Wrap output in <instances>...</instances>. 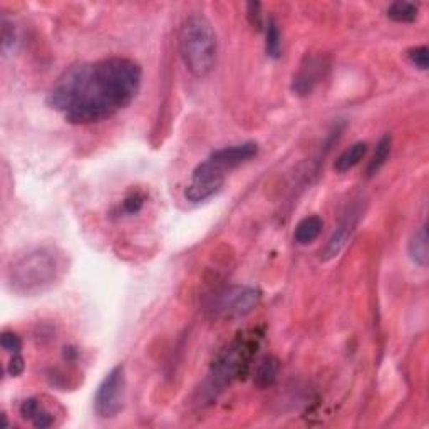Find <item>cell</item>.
<instances>
[{
    "instance_id": "6da1fadb",
    "label": "cell",
    "mask_w": 429,
    "mask_h": 429,
    "mask_svg": "<svg viewBox=\"0 0 429 429\" xmlns=\"http://www.w3.org/2000/svg\"><path fill=\"white\" fill-rule=\"evenodd\" d=\"M143 69L130 58H108L67 67L52 86L49 106L73 124H96L136 99Z\"/></svg>"
},
{
    "instance_id": "7a4b0ae2",
    "label": "cell",
    "mask_w": 429,
    "mask_h": 429,
    "mask_svg": "<svg viewBox=\"0 0 429 429\" xmlns=\"http://www.w3.org/2000/svg\"><path fill=\"white\" fill-rule=\"evenodd\" d=\"M62 270L61 257L52 248H34L12 260L7 270V284L19 295H39L61 278Z\"/></svg>"
},
{
    "instance_id": "3957f363",
    "label": "cell",
    "mask_w": 429,
    "mask_h": 429,
    "mask_svg": "<svg viewBox=\"0 0 429 429\" xmlns=\"http://www.w3.org/2000/svg\"><path fill=\"white\" fill-rule=\"evenodd\" d=\"M178 52L191 76L208 77L214 71L218 56V40L212 22L199 14L184 19L178 31Z\"/></svg>"
},
{
    "instance_id": "277c9868",
    "label": "cell",
    "mask_w": 429,
    "mask_h": 429,
    "mask_svg": "<svg viewBox=\"0 0 429 429\" xmlns=\"http://www.w3.org/2000/svg\"><path fill=\"white\" fill-rule=\"evenodd\" d=\"M262 300V292L255 287H233L225 289L217 293L212 302V312L221 319L245 317L254 308L258 307Z\"/></svg>"
},
{
    "instance_id": "5b68a950",
    "label": "cell",
    "mask_w": 429,
    "mask_h": 429,
    "mask_svg": "<svg viewBox=\"0 0 429 429\" xmlns=\"http://www.w3.org/2000/svg\"><path fill=\"white\" fill-rule=\"evenodd\" d=\"M126 372L124 366H116L108 372L94 396V411L103 419H112L124 408Z\"/></svg>"
},
{
    "instance_id": "8992f818",
    "label": "cell",
    "mask_w": 429,
    "mask_h": 429,
    "mask_svg": "<svg viewBox=\"0 0 429 429\" xmlns=\"http://www.w3.org/2000/svg\"><path fill=\"white\" fill-rule=\"evenodd\" d=\"M225 173L210 158L199 163L191 173V183L184 190V198L190 203H201L214 197L223 188Z\"/></svg>"
},
{
    "instance_id": "52a82bcc",
    "label": "cell",
    "mask_w": 429,
    "mask_h": 429,
    "mask_svg": "<svg viewBox=\"0 0 429 429\" xmlns=\"http://www.w3.org/2000/svg\"><path fill=\"white\" fill-rule=\"evenodd\" d=\"M254 349L247 341H235L218 356L213 364L212 378L218 386L230 384L233 379L240 378V374L247 371L248 363Z\"/></svg>"
},
{
    "instance_id": "ba28073f",
    "label": "cell",
    "mask_w": 429,
    "mask_h": 429,
    "mask_svg": "<svg viewBox=\"0 0 429 429\" xmlns=\"http://www.w3.org/2000/svg\"><path fill=\"white\" fill-rule=\"evenodd\" d=\"M360 212L359 210H349L347 214H344V218L341 220L339 227L336 228V232L332 233L330 240L327 242V245L323 247V250L321 252V258L323 262H329L332 258H336L344 247L347 245L349 238L356 230L357 223H359Z\"/></svg>"
},
{
    "instance_id": "9c48e42d",
    "label": "cell",
    "mask_w": 429,
    "mask_h": 429,
    "mask_svg": "<svg viewBox=\"0 0 429 429\" xmlns=\"http://www.w3.org/2000/svg\"><path fill=\"white\" fill-rule=\"evenodd\" d=\"M258 154V145L254 141L242 143V145H233V146H225V148L218 149L210 154V160L213 163H217L218 167L225 171L233 169L240 164L247 163L252 158H255Z\"/></svg>"
},
{
    "instance_id": "30bf717a",
    "label": "cell",
    "mask_w": 429,
    "mask_h": 429,
    "mask_svg": "<svg viewBox=\"0 0 429 429\" xmlns=\"http://www.w3.org/2000/svg\"><path fill=\"white\" fill-rule=\"evenodd\" d=\"M322 218L317 217V214H310V217H306L304 220L299 221V225L295 227V232H293V240L299 245H308V243L319 238V235L322 233Z\"/></svg>"
},
{
    "instance_id": "8fae6325",
    "label": "cell",
    "mask_w": 429,
    "mask_h": 429,
    "mask_svg": "<svg viewBox=\"0 0 429 429\" xmlns=\"http://www.w3.org/2000/svg\"><path fill=\"white\" fill-rule=\"evenodd\" d=\"M409 257L414 263H417L419 267H428L429 262V242H428V228L426 225L417 228L413 233L411 240H409L408 245Z\"/></svg>"
},
{
    "instance_id": "7c38bea8",
    "label": "cell",
    "mask_w": 429,
    "mask_h": 429,
    "mask_svg": "<svg viewBox=\"0 0 429 429\" xmlns=\"http://www.w3.org/2000/svg\"><path fill=\"white\" fill-rule=\"evenodd\" d=\"M367 153V145L364 141L354 143L352 146H349L345 151L341 153V156L336 160V169L339 173H345L349 169H352L354 167L360 163L364 156Z\"/></svg>"
},
{
    "instance_id": "4fadbf2b",
    "label": "cell",
    "mask_w": 429,
    "mask_h": 429,
    "mask_svg": "<svg viewBox=\"0 0 429 429\" xmlns=\"http://www.w3.org/2000/svg\"><path fill=\"white\" fill-rule=\"evenodd\" d=\"M315 64L314 61L308 62V66H304L300 69V73L293 77V93H297L299 96H307V94L312 93L314 86L317 84V77L319 74H315Z\"/></svg>"
},
{
    "instance_id": "5bb4252c",
    "label": "cell",
    "mask_w": 429,
    "mask_h": 429,
    "mask_svg": "<svg viewBox=\"0 0 429 429\" xmlns=\"http://www.w3.org/2000/svg\"><path fill=\"white\" fill-rule=\"evenodd\" d=\"M391 148H393V138L389 134H384V136L379 139L378 146H376V151L372 160L369 161V167H367V175L369 176H374L376 173L381 169L386 161L389 160V154H391Z\"/></svg>"
},
{
    "instance_id": "9a60e30c",
    "label": "cell",
    "mask_w": 429,
    "mask_h": 429,
    "mask_svg": "<svg viewBox=\"0 0 429 429\" xmlns=\"http://www.w3.org/2000/svg\"><path fill=\"white\" fill-rule=\"evenodd\" d=\"M417 14H419V7L414 2H406V0H399L387 7V17L396 22H414L417 19Z\"/></svg>"
},
{
    "instance_id": "2e32d148",
    "label": "cell",
    "mask_w": 429,
    "mask_h": 429,
    "mask_svg": "<svg viewBox=\"0 0 429 429\" xmlns=\"http://www.w3.org/2000/svg\"><path fill=\"white\" fill-rule=\"evenodd\" d=\"M265 52L272 59H278L282 54L280 29H278V24L273 17H270L265 25Z\"/></svg>"
},
{
    "instance_id": "e0dca14e",
    "label": "cell",
    "mask_w": 429,
    "mask_h": 429,
    "mask_svg": "<svg viewBox=\"0 0 429 429\" xmlns=\"http://www.w3.org/2000/svg\"><path fill=\"white\" fill-rule=\"evenodd\" d=\"M278 372V363L273 357H265L258 363L257 369H255V382L260 387H267L277 379Z\"/></svg>"
},
{
    "instance_id": "ac0fdd59",
    "label": "cell",
    "mask_w": 429,
    "mask_h": 429,
    "mask_svg": "<svg viewBox=\"0 0 429 429\" xmlns=\"http://www.w3.org/2000/svg\"><path fill=\"white\" fill-rule=\"evenodd\" d=\"M408 58L411 61L413 66H416L417 69L428 71L429 67V51L426 46H417L408 51Z\"/></svg>"
},
{
    "instance_id": "d6986e66",
    "label": "cell",
    "mask_w": 429,
    "mask_h": 429,
    "mask_svg": "<svg viewBox=\"0 0 429 429\" xmlns=\"http://www.w3.org/2000/svg\"><path fill=\"white\" fill-rule=\"evenodd\" d=\"M31 423L34 428H39V429L51 428L52 424H54V417H52V414L49 413L42 404H40L39 408H37V411L34 413V416L31 417Z\"/></svg>"
},
{
    "instance_id": "ffe728a7",
    "label": "cell",
    "mask_w": 429,
    "mask_h": 429,
    "mask_svg": "<svg viewBox=\"0 0 429 429\" xmlns=\"http://www.w3.org/2000/svg\"><path fill=\"white\" fill-rule=\"evenodd\" d=\"M0 344H2V349H5L10 354H19L22 349L21 337L14 332H3L0 337Z\"/></svg>"
},
{
    "instance_id": "44dd1931",
    "label": "cell",
    "mask_w": 429,
    "mask_h": 429,
    "mask_svg": "<svg viewBox=\"0 0 429 429\" xmlns=\"http://www.w3.org/2000/svg\"><path fill=\"white\" fill-rule=\"evenodd\" d=\"M143 205H145V197L139 193H133L123 201V210H124V213L133 214V213H138L139 210L143 208Z\"/></svg>"
},
{
    "instance_id": "7402d4cb",
    "label": "cell",
    "mask_w": 429,
    "mask_h": 429,
    "mask_svg": "<svg viewBox=\"0 0 429 429\" xmlns=\"http://www.w3.org/2000/svg\"><path fill=\"white\" fill-rule=\"evenodd\" d=\"M24 369H25V363H24V357L21 356V352L12 354V359H10L9 366H7V372H9L12 378H19V376L24 372Z\"/></svg>"
},
{
    "instance_id": "603a6c76",
    "label": "cell",
    "mask_w": 429,
    "mask_h": 429,
    "mask_svg": "<svg viewBox=\"0 0 429 429\" xmlns=\"http://www.w3.org/2000/svg\"><path fill=\"white\" fill-rule=\"evenodd\" d=\"M40 406V402L37 401V399H25L24 402L21 404V408H19V411H21V416L24 417V419H29L31 421V417L34 416V413L37 411V408Z\"/></svg>"
},
{
    "instance_id": "cb8c5ba5",
    "label": "cell",
    "mask_w": 429,
    "mask_h": 429,
    "mask_svg": "<svg viewBox=\"0 0 429 429\" xmlns=\"http://www.w3.org/2000/svg\"><path fill=\"white\" fill-rule=\"evenodd\" d=\"M16 42V32H14V27L9 24V22L3 21L2 24V47L3 51H7L10 46H14Z\"/></svg>"
},
{
    "instance_id": "d4e9b609",
    "label": "cell",
    "mask_w": 429,
    "mask_h": 429,
    "mask_svg": "<svg viewBox=\"0 0 429 429\" xmlns=\"http://www.w3.org/2000/svg\"><path fill=\"white\" fill-rule=\"evenodd\" d=\"M248 9V17H250L252 24L257 25V29H262V17H260V9L262 5L258 2H250L247 5Z\"/></svg>"
}]
</instances>
